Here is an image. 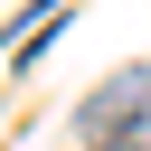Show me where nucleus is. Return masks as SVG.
<instances>
[{"mask_svg": "<svg viewBox=\"0 0 151 151\" xmlns=\"http://www.w3.org/2000/svg\"><path fill=\"white\" fill-rule=\"evenodd\" d=\"M94 142H113V132H132V123H151V57L142 66H123V76H104L94 94H85V113H76Z\"/></svg>", "mask_w": 151, "mask_h": 151, "instance_id": "obj_1", "label": "nucleus"}]
</instances>
